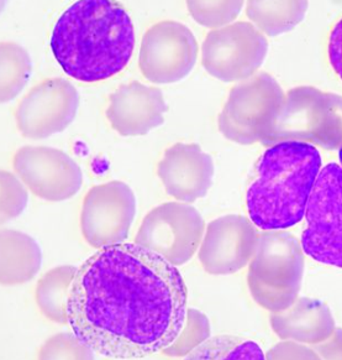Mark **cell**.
<instances>
[{
    "label": "cell",
    "instance_id": "obj_16",
    "mask_svg": "<svg viewBox=\"0 0 342 360\" xmlns=\"http://www.w3.org/2000/svg\"><path fill=\"white\" fill-rule=\"evenodd\" d=\"M167 103L159 88L143 83L123 84L109 98L107 118L123 136L146 135L164 123Z\"/></svg>",
    "mask_w": 342,
    "mask_h": 360
},
{
    "label": "cell",
    "instance_id": "obj_17",
    "mask_svg": "<svg viewBox=\"0 0 342 360\" xmlns=\"http://www.w3.org/2000/svg\"><path fill=\"white\" fill-rule=\"evenodd\" d=\"M272 328L282 340L320 343L334 332V321L325 304L317 300L299 299L291 307L271 316Z\"/></svg>",
    "mask_w": 342,
    "mask_h": 360
},
{
    "label": "cell",
    "instance_id": "obj_20",
    "mask_svg": "<svg viewBox=\"0 0 342 360\" xmlns=\"http://www.w3.org/2000/svg\"><path fill=\"white\" fill-rule=\"evenodd\" d=\"M78 268L52 269L37 283L36 304L42 314L55 323H67V300Z\"/></svg>",
    "mask_w": 342,
    "mask_h": 360
},
{
    "label": "cell",
    "instance_id": "obj_5",
    "mask_svg": "<svg viewBox=\"0 0 342 360\" xmlns=\"http://www.w3.org/2000/svg\"><path fill=\"white\" fill-rule=\"evenodd\" d=\"M304 273L303 248L289 233L267 232L257 238L247 283L252 297L263 309L281 312L291 307Z\"/></svg>",
    "mask_w": 342,
    "mask_h": 360
},
{
    "label": "cell",
    "instance_id": "obj_19",
    "mask_svg": "<svg viewBox=\"0 0 342 360\" xmlns=\"http://www.w3.org/2000/svg\"><path fill=\"white\" fill-rule=\"evenodd\" d=\"M307 9L308 1H249L246 14L261 32L278 37L296 27Z\"/></svg>",
    "mask_w": 342,
    "mask_h": 360
},
{
    "label": "cell",
    "instance_id": "obj_24",
    "mask_svg": "<svg viewBox=\"0 0 342 360\" xmlns=\"http://www.w3.org/2000/svg\"><path fill=\"white\" fill-rule=\"evenodd\" d=\"M210 335L209 321L205 314L195 309H188L184 328L169 348L162 352L169 356L182 358L208 340Z\"/></svg>",
    "mask_w": 342,
    "mask_h": 360
},
{
    "label": "cell",
    "instance_id": "obj_10",
    "mask_svg": "<svg viewBox=\"0 0 342 360\" xmlns=\"http://www.w3.org/2000/svg\"><path fill=\"white\" fill-rule=\"evenodd\" d=\"M198 58V42L187 26L161 21L143 37L138 66L150 82L169 84L187 77Z\"/></svg>",
    "mask_w": 342,
    "mask_h": 360
},
{
    "label": "cell",
    "instance_id": "obj_22",
    "mask_svg": "<svg viewBox=\"0 0 342 360\" xmlns=\"http://www.w3.org/2000/svg\"><path fill=\"white\" fill-rule=\"evenodd\" d=\"M185 359H265V355L255 342L234 335L208 338L184 356Z\"/></svg>",
    "mask_w": 342,
    "mask_h": 360
},
{
    "label": "cell",
    "instance_id": "obj_8",
    "mask_svg": "<svg viewBox=\"0 0 342 360\" xmlns=\"http://www.w3.org/2000/svg\"><path fill=\"white\" fill-rule=\"evenodd\" d=\"M204 221L195 207L169 202L145 217L135 243L147 248L176 266L188 263L199 249Z\"/></svg>",
    "mask_w": 342,
    "mask_h": 360
},
{
    "label": "cell",
    "instance_id": "obj_4",
    "mask_svg": "<svg viewBox=\"0 0 342 360\" xmlns=\"http://www.w3.org/2000/svg\"><path fill=\"white\" fill-rule=\"evenodd\" d=\"M284 141H309L324 149L342 148V97L314 87L293 88L284 97L265 146Z\"/></svg>",
    "mask_w": 342,
    "mask_h": 360
},
{
    "label": "cell",
    "instance_id": "obj_21",
    "mask_svg": "<svg viewBox=\"0 0 342 360\" xmlns=\"http://www.w3.org/2000/svg\"><path fill=\"white\" fill-rule=\"evenodd\" d=\"M31 71V58L24 47L14 42L1 44V103H8L20 94Z\"/></svg>",
    "mask_w": 342,
    "mask_h": 360
},
{
    "label": "cell",
    "instance_id": "obj_9",
    "mask_svg": "<svg viewBox=\"0 0 342 360\" xmlns=\"http://www.w3.org/2000/svg\"><path fill=\"white\" fill-rule=\"evenodd\" d=\"M268 41L254 24L237 21L210 31L203 44V66L224 82L245 81L261 68Z\"/></svg>",
    "mask_w": 342,
    "mask_h": 360
},
{
    "label": "cell",
    "instance_id": "obj_3",
    "mask_svg": "<svg viewBox=\"0 0 342 360\" xmlns=\"http://www.w3.org/2000/svg\"><path fill=\"white\" fill-rule=\"evenodd\" d=\"M322 165V155L309 143L284 141L265 150L246 193L254 226L265 232L296 226L305 216Z\"/></svg>",
    "mask_w": 342,
    "mask_h": 360
},
{
    "label": "cell",
    "instance_id": "obj_14",
    "mask_svg": "<svg viewBox=\"0 0 342 360\" xmlns=\"http://www.w3.org/2000/svg\"><path fill=\"white\" fill-rule=\"evenodd\" d=\"M257 238L254 223L245 217H220L205 231L198 252L200 264L213 275L237 273L250 263Z\"/></svg>",
    "mask_w": 342,
    "mask_h": 360
},
{
    "label": "cell",
    "instance_id": "obj_7",
    "mask_svg": "<svg viewBox=\"0 0 342 360\" xmlns=\"http://www.w3.org/2000/svg\"><path fill=\"white\" fill-rule=\"evenodd\" d=\"M307 228L301 248L317 263L342 269V169L322 167L305 211Z\"/></svg>",
    "mask_w": 342,
    "mask_h": 360
},
{
    "label": "cell",
    "instance_id": "obj_1",
    "mask_svg": "<svg viewBox=\"0 0 342 360\" xmlns=\"http://www.w3.org/2000/svg\"><path fill=\"white\" fill-rule=\"evenodd\" d=\"M182 274L136 243L98 249L77 269L67 323L96 354L143 359L178 338L188 312Z\"/></svg>",
    "mask_w": 342,
    "mask_h": 360
},
{
    "label": "cell",
    "instance_id": "obj_11",
    "mask_svg": "<svg viewBox=\"0 0 342 360\" xmlns=\"http://www.w3.org/2000/svg\"><path fill=\"white\" fill-rule=\"evenodd\" d=\"M136 214V197L121 181L93 187L83 201L81 229L91 247L123 243Z\"/></svg>",
    "mask_w": 342,
    "mask_h": 360
},
{
    "label": "cell",
    "instance_id": "obj_25",
    "mask_svg": "<svg viewBox=\"0 0 342 360\" xmlns=\"http://www.w3.org/2000/svg\"><path fill=\"white\" fill-rule=\"evenodd\" d=\"M96 353L74 333H60L42 345L40 359H93Z\"/></svg>",
    "mask_w": 342,
    "mask_h": 360
},
{
    "label": "cell",
    "instance_id": "obj_23",
    "mask_svg": "<svg viewBox=\"0 0 342 360\" xmlns=\"http://www.w3.org/2000/svg\"><path fill=\"white\" fill-rule=\"evenodd\" d=\"M187 8L199 25L216 30L240 15L244 1H187Z\"/></svg>",
    "mask_w": 342,
    "mask_h": 360
},
{
    "label": "cell",
    "instance_id": "obj_12",
    "mask_svg": "<svg viewBox=\"0 0 342 360\" xmlns=\"http://www.w3.org/2000/svg\"><path fill=\"white\" fill-rule=\"evenodd\" d=\"M13 167L22 184L46 201H66L82 187L81 167L62 150L24 146L14 155Z\"/></svg>",
    "mask_w": 342,
    "mask_h": 360
},
{
    "label": "cell",
    "instance_id": "obj_28",
    "mask_svg": "<svg viewBox=\"0 0 342 360\" xmlns=\"http://www.w3.org/2000/svg\"><path fill=\"white\" fill-rule=\"evenodd\" d=\"M338 158H340V162H341V169H342V148L340 149V153H338Z\"/></svg>",
    "mask_w": 342,
    "mask_h": 360
},
{
    "label": "cell",
    "instance_id": "obj_27",
    "mask_svg": "<svg viewBox=\"0 0 342 360\" xmlns=\"http://www.w3.org/2000/svg\"><path fill=\"white\" fill-rule=\"evenodd\" d=\"M327 58L334 72L342 81V16L330 31L327 40Z\"/></svg>",
    "mask_w": 342,
    "mask_h": 360
},
{
    "label": "cell",
    "instance_id": "obj_26",
    "mask_svg": "<svg viewBox=\"0 0 342 360\" xmlns=\"http://www.w3.org/2000/svg\"><path fill=\"white\" fill-rule=\"evenodd\" d=\"M27 205V191L15 176L1 171V221L20 216Z\"/></svg>",
    "mask_w": 342,
    "mask_h": 360
},
{
    "label": "cell",
    "instance_id": "obj_2",
    "mask_svg": "<svg viewBox=\"0 0 342 360\" xmlns=\"http://www.w3.org/2000/svg\"><path fill=\"white\" fill-rule=\"evenodd\" d=\"M135 27L126 11L112 0H81L57 20L52 53L70 77L100 82L128 66L135 47Z\"/></svg>",
    "mask_w": 342,
    "mask_h": 360
},
{
    "label": "cell",
    "instance_id": "obj_13",
    "mask_svg": "<svg viewBox=\"0 0 342 360\" xmlns=\"http://www.w3.org/2000/svg\"><path fill=\"white\" fill-rule=\"evenodd\" d=\"M77 89L63 78L42 81L21 101L16 110V123L21 134L29 139H45L61 133L77 115Z\"/></svg>",
    "mask_w": 342,
    "mask_h": 360
},
{
    "label": "cell",
    "instance_id": "obj_18",
    "mask_svg": "<svg viewBox=\"0 0 342 360\" xmlns=\"http://www.w3.org/2000/svg\"><path fill=\"white\" fill-rule=\"evenodd\" d=\"M1 283L20 285L35 278L41 268L39 244L24 233L1 231Z\"/></svg>",
    "mask_w": 342,
    "mask_h": 360
},
{
    "label": "cell",
    "instance_id": "obj_15",
    "mask_svg": "<svg viewBox=\"0 0 342 360\" xmlns=\"http://www.w3.org/2000/svg\"><path fill=\"white\" fill-rule=\"evenodd\" d=\"M157 175L171 197L192 203L208 193L213 184L214 164L199 145L178 143L164 151Z\"/></svg>",
    "mask_w": 342,
    "mask_h": 360
},
{
    "label": "cell",
    "instance_id": "obj_6",
    "mask_svg": "<svg viewBox=\"0 0 342 360\" xmlns=\"http://www.w3.org/2000/svg\"><path fill=\"white\" fill-rule=\"evenodd\" d=\"M286 94L268 73L261 72L231 89L219 115V129L226 139L250 145L262 141L271 129Z\"/></svg>",
    "mask_w": 342,
    "mask_h": 360
}]
</instances>
